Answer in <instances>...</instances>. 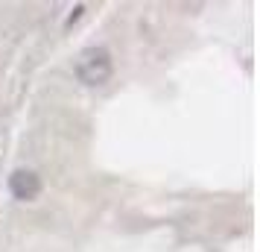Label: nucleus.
Masks as SVG:
<instances>
[{
    "label": "nucleus",
    "mask_w": 260,
    "mask_h": 252,
    "mask_svg": "<svg viewBox=\"0 0 260 252\" xmlns=\"http://www.w3.org/2000/svg\"><path fill=\"white\" fill-rule=\"evenodd\" d=\"M82 12H85V6H82V3H79V6H76V9H73V12H71V18H68V26H71L73 21H79V18H82Z\"/></svg>",
    "instance_id": "7ed1b4c3"
},
{
    "label": "nucleus",
    "mask_w": 260,
    "mask_h": 252,
    "mask_svg": "<svg viewBox=\"0 0 260 252\" xmlns=\"http://www.w3.org/2000/svg\"><path fill=\"white\" fill-rule=\"evenodd\" d=\"M9 193H12L15 200H21V203H32L38 193H41V179H38L36 170H15L12 176H9Z\"/></svg>",
    "instance_id": "f03ea898"
},
{
    "label": "nucleus",
    "mask_w": 260,
    "mask_h": 252,
    "mask_svg": "<svg viewBox=\"0 0 260 252\" xmlns=\"http://www.w3.org/2000/svg\"><path fill=\"white\" fill-rule=\"evenodd\" d=\"M73 71H76V79L88 88H100L111 79L114 73V62H111V53H108L103 44H91V47H82L76 53V62H73Z\"/></svg>",
    "instance_id": "f257e3e1"
}]
</instances>
